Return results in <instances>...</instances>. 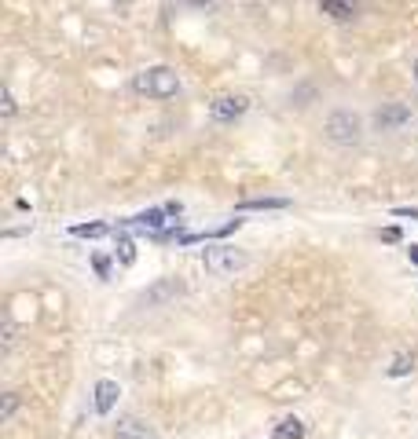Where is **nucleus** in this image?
<instances>
[{"label":"nucleus","instance_id":"nucleus-1","mask_svg":"<svg viewBox=\"0 0 418 439\" xmlns=\"http://www.w3.org/2000/svg\"><path fill=\"white\" fill-rule=\"evenodd\" d=\"M133 88L140 95H151V99H173V95L180 92V77L169 67H147L133 77Z\"/></svg>","mask_w":418,"mask_h":439},{"label":"nucleus","instance_id":"nucleus-2","mask_svg":"<svg viewBox=\"0 0 418 439\" xmlns=\"http://www.w3.org/2000/svg\"><path fill=\"white\" fill-rule=\"evenodd\" d=\"M327 139L334 146H356L363 139V121L356 110H334L327 118Z\"/></svg>","mask_w":418,"mask_h":439},{"label":"nucleus","instance_id":"nucleus-3","mask_svg":"<svg viewBox=\"0 0 418 439\" xmlns=\"http://www.w3.org/2000/svg\"><path fill=\"white\" fill-rule=\"evenodd\" d=\"M202 264H205V271L209 274H235V271H243L246 267V256L238 253L235 246H205V253H202Z\"/></svg>","mask_w":418,"mask_h":439},{"label":"nucleus","instance_id":"nucleus-4","mask_svg":"<svg viewBox=\"0 0 418 439\" xmlns=\"http://www.w3.org/2000/svg\"><path fill=\"white\" fill-rule=\"evenodd\" d=\"M246 110H250L246 95H220V99H213V106H209V118L217 125H231V121L243 118Z\"/></svg>","mask_w":418,"mask_h":439},{"label":"nucleus","instance_id":"nucleus-5","mask_svg":"<svg viewBox=\"0 0 418 439\" xmlns=\"http://www.w3.org/2000/svg\"><path fill=\"white\" fill-rule=\"evenodd\" d=\"M169 213H166V205L162 209H147V213H140V216H128V220H121V227H128V231H147L151 238H158L166 231V220Z\"/></svg>","mask_w":418,"mask_h":439},{"label":"nucleus","instance_id":"nucleus-6","mask_svg":"<svg viewBox=\"0 0 418 439\" xmlns=\"http://www.w3.org/2000/svg\"><path fill=\"white\" fill-rule=\"evenodd\" d=\"M411 121V106L407 103H382L375 110V125L382 128V132H393V128L407 125Z\"/></svg>","mask_w":418,"mask_h":439},{"label":"nucleus","instance_id":"nucleus-7","mask_svg":"<svg viewBox=\"0 0 418 439\" xmlns=\"http://www.w3.org/2000/svg\"><path fill=\"white\" fill-rule=\"evenodd\" d=\"M319 11L337 19V22H352L360 11V0H319Z\"/></svg>","mask_w":418,"mask_h":439},{"label":"nucleus","instance_id":"nucleus-8","mask_svg":"<svg viewBox=\"0 0 418 439\" xmlns=\"http://www.w3.org/2000/svg\"><path fill=\"white\" fill-rule=\"evenodd\" d=\"M118 381H100L95 384V414H110L114 410V403H118Z\"/></svg>","mask_w":418,"mask_h":439},{"label":"nucleus","instance_id":"nucleus-9","mask_svg":"<svg viewBox=\"0 0 418 439\" xmlns=\"http://www.w3.org/2000/svg\"><path fill=\"white\" fill-rule=\"evenodd\" d=\"M235 209L238 213H253V209H264V213L268 209H290V198H243Z\"/></svg>","mask_w":418,"mask_h":439},{"label":"nucleus","instance_id":"nucleus-10","mask_svg":"<svg viewBox=\"0 0 418 439\" xmlns=\"http://www.w3.org/2000/svg\"><path fill=\"white\" fill-rule=\"evenodd\" d=\"M271 439H304V421L301 417H283L276 428H271Z\"/></svg>","mask_w":418,"mask_h":439},{"label":"nucleus","instance_id":"nucleus-11","mask_svg":"<svg viewBox=\"0 0 418 439\" xmlns=\"http://www.w3.org/2000/svg\"><path fill=\"white\" fill-rule=\"evenodd\" d=\"M114 439H151V432H147V425H143V421L125 417L121 425H118V432H114Z\"/></svg>","mask_w":418,"mask_h":439},{"label":"nucleus","instance_id":"nucleus-12","mask_svg":"<svg viewBox=\"0 0 418 439\" xmlns=\"http://www.w3.org/2000/svg\"><path fill=\"white\" fill-rule=\"evenodd\" d=\"M114 253H118V260H121L125 267H128V264H136V242L128 238L125 231H118V235H114Z\"/></svg>","mask_w":418,"mask_h":439},{"label":"nucleus","instance_id":"nucleus-13","mask_svg":"<svg viewBox=\"0 0 418 439\" xmlns=\"http://www.w3.org/2000/svg\"><path fill=\"white\" fill-rule=\"evenodd\" d=\"M107 231H110L107 223H74V227H70L74 238H103Z\"/></svg>","mask_w":418,"mask_h":439},{"label":"nucleus","instance_id":"nucleus-14","mask_svg":"<svg viewBox=\"0 0 418 439\" xmlns=\"http://www.w3.org/2000/svg\"><path fill=\"white\" fill-rule=\"evenodd\" d=\"M176 293H180V282H162V286H154L143 300H147V304H158V300H166V297H176Z\"/></svg>","mask_w":418,"mask_h":439},{"label":"nucleus","instance_id":"nucleus-15","mask_svg":"<svg viewBox=\"0 0 418 439\" xmlns=\"http://www.w3.org/2000/svg\"><path fill=\"white\" fill-rule=\"evenodd\" d=\"M411 370H414V359H411V355H396V363L389 366V377H407Z\"/></svg>","mask_w":418,"mask_h":439},{"label":"nucleus","instance_id":"nucleus-16","mask_svg":"<svg viewBox=\"0 0 418 439\" xmlns=\"http://www.w3.org/2000/svg\"><path fill=\"white\" fill-rule=\"evenodd\" d=\"M15 410H19V396L8 392V396H4V406H0V421H11Z\"/></svg>","mask_w":418,"mask_h":439},{"label":"nucleus","instance_id":"nucleus-17","mask_svg":"<svg viewBox=\"0 0 418 439\" xmlns=\"http://www.w3.org/2000/svg\"><path fill=\"white\" fill-rule=\"evenodd\" d=\"M180 4H184V8H195V11H213L220 0H180Z\"/></svg>","mask_w":418,"mask_h":439},{"label":"nucleus","instance_id":"nucleus-18","mask_svg":"<svg viewBox=\"0 0 418 439\" xmlns=\"http://www.w3.org/2000/svg\"><path fill=\"white\" fill-rule=\"evenodd\" d=\"M92 264H95V274H100V279H110V260L107 256H92Z\"/></svg>","mask_w":418,"mask_h":439},{"label":"nucleus","instance_id":"nucleus-19","mask_svg":"<svg viewBox=\"0 0 418 439\" xmlns=\"http://www.w3.org/2000/svg\"><path fill=\"white\" fill-rule=\"evenodd\" d=\"M393 216H404V220H418V209L414 205H396Z\"/></svg>","mask_w":418,"mask_h":439},{"label":"nucleus","instance_id":"nucleus-20","mask_svg":"<svg viewBox=\"0 0 418 439\" xmlns=\"http://www.w3.org/2000/svg\"><path fill=\"white\" fill-rule=\"evenodd\" d=\"M382 238H385V242H400V227H385Z\"/></svg>","mask_w":418,"mask_h":439},{"label":"nucleus","instance_id":"nucleus-21","mask_svg":"<svg viewBox=\"0 0 418 439\" xmlns=\"http://www.w3.org/2000/svg\"><path fill=\"white\" fill-rule=\"evenodd\" d=\"M166 213H169V216H180L184 205H180V202H166Z\"/></svg>","mask_w":418,"mask_h":439},{"label":"nucleus","instance_id":"nucleus-22","mask_svg":"<svg viewBox=\"0 0 418 439\" xmlns=\"http://www.w3.org/2000/svg\"><path fill=\"white\" fill-rule=\"evenodd\" d=\"M15 113V99H11V92H4V118H11Z\"/></svg>","mask_w":418,"mask_h":439},{"label":"nucleus","instance_id":"nucleus-23","mask_svg":"<svg viewBox=\"0 0 418 439\" xmlns=\"http://www.w3.org/2000/svg\"><path fill=\"white\" fill-rule=\"evenodd\" d=\"M407 256H411V264L418 267V246H411V249H407Z\"/></svg>","mask_w":418,"mask_h":439},{"label":"nucleus","instance_id":"nucleus-24","mask_svg":"<svg viewBox=\"0 0 418 439\" xmlns=\"http://www.w3.org/2000/svg\"><path fill=\"white\" fill-rule=\"evenodd\" d=\"M414 85H418V59H414Z\"/></svg>","mask_w":418,"mask_h":439}]
</instances>
